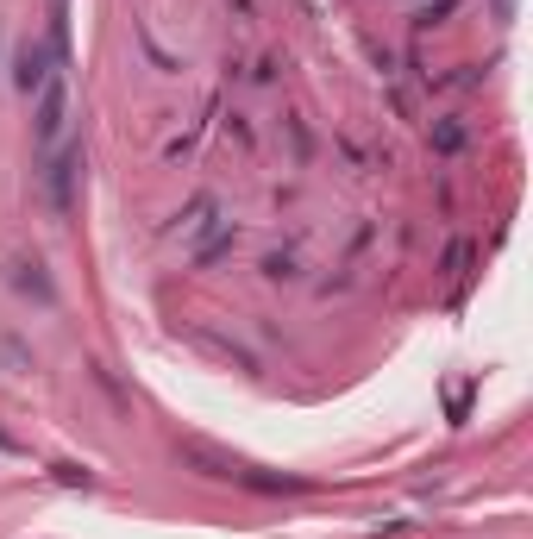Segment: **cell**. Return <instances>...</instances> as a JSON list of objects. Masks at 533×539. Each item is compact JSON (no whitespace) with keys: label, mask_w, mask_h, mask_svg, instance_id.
<instances>
[{"label":"cell","mask_w":533,"mask_h":539,"mask_svg":"<svg viewBox=\"0 0 533 539\" xmlns=\"http://www.w3.org/2000/svg\"><path fill=\"white\" fill-rule=\"evenodd\" d=\"M176 239L189 245V257L195 264H214L220 251H233V239H239V226L226 220V207L214 201V195H195L189 207L176 214Z\"/></svg>","instance_id":"1"},{"label":"cell","mask_w":533,"mask_h":539,"mask_svg":"<svg viewBox=\"0 0 533 539\" xmlns=\"http://www.w3.org/2000/svg\"><path fill=\"white\" fill-rule=\"evenodd\" d=\"M38 189H44V207L63 220L76 207V189H82V138H63L51 157H38Z\"/></svg>","instance_id":"2"},{"label":"cell","mask_w":533,"mask_h":539,"mask_svg":"<svg viewBox=\"0 0 533 539\" xmlns=\"http://www.w3.org/2000/svg\"><path fill=\"white\" fill-rule=\"evenodd\" d=\"M63 138H69V76L51 69V82L38 88V107H32V151L51 157Z\"/></svg>","instance_id":"3"},{"label":"cell","mask_w":533,"mask_h":539,"mask_svg":"<svg viewBox=\"0 0 533 539\" xmlns=\"http://www.w3.org/2000/svg\"><path fill=\"white\" fill-rule=\"evenodd\" d=\"M0 276H7V289H19V295H32L38 308H57V283H51V270H44L38 257H26V251H13L7 264H0Z\"/></svg>","instance_id":"4"},{"label":"cell","mask_w":533,"mask_h":539,"mask_svg":"<svg viewBox=\"0 0 533 539\" xmlns=\"http://www.w3.org/2000/svg\"><path fill=\"white\" fill-rule=\"evenodd\" d=\"M51 69H63V63H57V44H19V57H13L19 95H38V88L51 82Z\"/></svg>","instance_id":"5"},{"label":"cell","mask_w":533,"mask_h":539,"mask_svg":"<svg viewBox=\"0 0 533 539\" xmlns=\"http://www.w3.org/2000/svg\"><path fill=\"white\" fill-rule=\"evenodd\" d=\"M427 145H433V157H458V151L471 145V126H465V120H433Z\"/></svg>","instance_id":"6"},{"label":"cell","mask_w":533,"mask_h":539,"mask_svg":"<svg viewBox=\"0 0 533 539\" xmlns=\"http://www.w3.org/2000/svg\"><path fill=\"white\" fill-rule=\"evenodd\" d=\"M264 283H289V276H295V251H264Z\"/></svg>","instance_id":"7"},{"label":"cell","mask_w":533,"mask_h":539,"mask_svg":"<svg viewBox=\"0 0 533 539\" xmlns=\"http://www.w3.org/2000/svg\"><path fill=\"white\" fill-rule=\"evenodd\" d=\"M465 264H471V239H458V245L446 251V270H452V276H465Z\"/></svg>","instance_id":"8"},{"label":"cell","mask_w":533,"mask_h":539,"mask_svg":"<svg viewBox=\"0 0 533 539\" xmlns=\"http://www.w3.org/2000/svg\"><path fill=\"white\" fill-rule=\"evenodd\" d=\"M57 483H69V489H76V483H82V489H88V483H95V477H88V471H82V464H57Z\"/></svg>","instance_id":"9"},{"label":"cell","mask_w":533,"mask_h":539,"mask_svg":"<svg viewBox=\"0 0 533 539\" xmlns=\"http://www.w3.org/2000/svg\"><path fill=\"white\" fill-rule=\"evenodd\" d=\"M57 7H63V0H57Z\"/></svg>","instance_id":"10"}]
</instances>
